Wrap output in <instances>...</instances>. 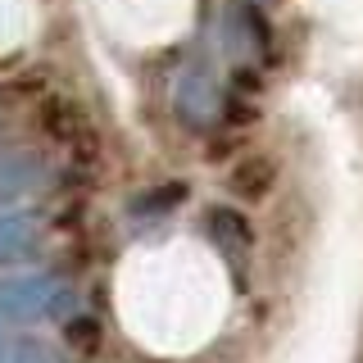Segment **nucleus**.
Wrapping results in <instances>:
<instances>
[{
    "instance_id": "f257e3e1",
    "label": "nucleus",
    "mask_w": 363,
    "mask_h": 363,
    "mask_svg": "<svg viewBox=\"0 0 363 363\" xmlns=\"http://www.w3.org/2000/svg\"><path fill=\"white\" fill-rule=\"evenodd\" d=\"M277 182V159L272 155H245L232 168V196L236 200H264Z\"/></svg>"
},
{
    "instance_id": "f03ea898",
    "label": "nucleus",
    "mask_w": 363,
    "mask_h": 363,
    "mask_svg": "<svg viewBox=\"0 0 363 363\" xmlns=\"http://www.w3.org/2000/svg\"><path fill=\"white\" fill-rule=\"evenodd\" d=\"M37 113H41V128L50 132L55 141H64L68 150H73L77 141H86V136H91V128L82 123V113H77L73 105H68L64 96H50V100H41V109H37Z\"/></svg>"
},
{
    "instance_id": "7ed1b4c3",
    "label": "nucleus",
    "mask_w": 363,
    "mask_h": 363,
    "mask_svg": "<svg viewBox=\"0 0 363 363\" xmlns=\"http://www.w3.org/2000/svg\"><path fill=\"white\" fill-rule=\"evenodd\" d=\"M64 336H68V345L82 350V354H96V350H100V323H96V318H73Z\"/></svg>"
}]
</instances>
